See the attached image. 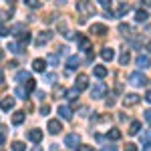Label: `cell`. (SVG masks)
Segmentation results:
<instances>
[{
	"label": "cell",
	"mask_w": 151,
	"mask_h": 151,
	"mask_svg": "<svg viewBox=\"0 0 151 151\" xmlns=\"http://www.w3.org/2000/svg\"><path fill=\"white\" fill-rule=\"evenodd\" d=\"M129 83L135 85V87H143V85H147V77L141 70H137V73H131L129 75Z\"/></svg>",
	"instance_id": "1"
},
{
	"label": "cell",
	"mask_w": 151,
	"mask_h": 151,
	"mask_svg": "<svg viewBox=\"0 0 151 151\" xmlns=\"http://www.w3.org/2000/svg\"><path fill=\"white\" fill-rule=\"evenodd\" d=\"M107 93V85L105 83H95V87L91 89V97L93 99H103Z\"/></svg>",
	"instance_id": "2"
},
{
	"label": "cell",
	"mask_w": 151,
	"mask_h": 151,
	"mask_svg": "<svg viewBox=\"0 0 151 151\" xmlns=\"http://www.w3.org/2000/svg\"><path fill=\"white\" fill-rule=\"evenodd\" d=\"M79 143H81V137H79L77 133H69V135H65V145H67V147L77 149V147H79Z\"/></svg>",
	"instance_id": "3"
},
{
	"label": "cell",
	"mask_w": 151,
	"mask_h": 151,
	"mask_svg": "<svg viewBox=\"0 0 151 151\" xmlns=\"http://www.w3.org/2000/svg\"><path fill=\"white\" fill-rule=\"evenodd\" d=\"M89 87V77L85 75V73H81V75H77V83H75V89L81 93V91H85Z\"/></svg>",
	"instance_id": "4"
},
{
	"label": "cell",
	"mask_w": 151,
	"mask_h": 151,
	"mask_svg": "<svg viewBox=\"0 0 151 151\" xmlns=\"http://www.w3.org/2000/svg\"><path fill=\"white\" fill-rule=\"evenodd\" d=\"M47 131L50 133V135H57V133H60V131H63L60 121H58V119H50V121L47 123Z\"/></svg>",
	"instance_id": "5"
},
{
	"label": "cell",
	"mask_w": 151,
	"mask_h": 151,
	"mask_svg": "<svg viewBox=\"0 0 151 151\" xmlns=\"http://www.w3.org/2000/svg\"><path fill=\"white\" fill-rule=\"evenodd\" d=\"M77 10L83 12V14L93 16V14H95V6H93V4H89V2H77Z\"/></svg>",
	"instance_id": "6"
},
{
	"label": "cell",
	"mask_w": 151,
	"mask_h": 151,
	"mask_svg": "<svg viewBox=\"0 0 151 151\" xmlns=\"http://www.w3.org/2000/svg\"><path fill=\"white\" fill-rule=\"evenodd\" d=\"M139 95H135V93H129L123 97V107H135V105L139 103Z\"/></svg>",
	"instance_id": "7"
},
{
	"label": "cell",
	"mask_w": 151,
	"mask_h": 151,
	"mask_svg": "<svg viewBox=\"0 0 151 151\" xmlns=\"http://www.w3.org/2000/svg\"><path fill=\"white\" fill-rule=\"evenodd\" d=\"M91 32L97 35V36H105L107 32H109V28H107L105 24H101V22H95V24H91Z\"/></svg>",
	"instance_id": "8"
},
{
	"label": "cell",
	"mask_w": 151,
	"mask_h": 151,
	"mask_svg": "<svg viewBox=\"0 0 151 151\" xmlns=\"http://www.w3.org/2000/svg\"><path fill=\"white\" fill-rule=\"evenodd\" d=\"M135 63H137V67H139V70H143V69H149V67H151V58L147 57V55H139Z\"/></svg>",
	"instance_id": "9"
},
{
	"label": "cell",
	"mask_w": 151,
	"mask_h": 151,
	"mask_svg": "<svg viewBox=\"0 0 151 151\" xmlns=\"http://www.w3.org/2000/svg\"><path fill=\"white\" fill-rule=\"evenodd\" d=\"M58 115L63 117L65 121H70L73 119V111H70V107H67V105H58Z\"/></svg>",
	"instance_id": "10"
},
{
	"label": "cell",
	"mask_w": 151,
	"mask_h": 151,
	"mask_svg": "<svg viewBox=\"0 0 151 151\" xmlns=\"http://www.w3.org/2000/svg\"><path fill=\"white\" fill-rule=\"evenodd\" d=\"M129 12V4H123V2H115V16H125Z\"/></svg>",
	"instance_id": "11"
},
{
	"label": "cell",
	"mask_w": 151,
	"mask_h": 151,
	"mask_svg": "<svg viewBox=\"0 0 151 151\" xmlns=\"http://www.w3.org/2000/svg\"><path fill=\"white\" fill-rule=\"evenodd\" d=\"M32 69H35L36 73H45V69H47V60H45V58H35V60H32Z\"/></svg>",
	"instance_id": "12"
},
{
	"label": "cell",
	"mask_w": 151,
	"mask_h": 151,
	"mask_svg": "<svg viewBox=\"0 0 151 151\" xmlns=\"http://www.w3.org/2000/svg\"><path fill=\"white\" fill-rule=\"evenodd\" d=\"M28 139L32 141V143H40V139H42V131H40V129H30V131H28Z\"/></svg>",
	"instance_id": "13"
},
{
	"label": "cell",
	"mask_w": 151,
	"mask_h": 151,
	"mask_svg": "<svg viewBox=\"0 0 151 151\" xmlns=\"http://www.w3.org/2000/svg\"><path fill=\"white\" fill-rule=\"evenodd\" d=\"M50 38H52V32H50V30H42V32L38 35V38H36V45L40 47V45H45V42H48Z\"/></svg>",
	"instance_id": "14"
},
{
	"label": "cell",
	"mask_w": 151,
	"mask_h": 151,
	"mask_svg": "<svg viewBox=\"0 0 151 151\" xmlns=\"http://www.w3.org/2000/svg\"><path fill=\"white\" fill-rule=\"evenodd\" d=\"M91 40L89 38H85V36H79V48L81 50H85V52H91Z\"/></svg>",
	"instance_id": "15"
},
{
	"label": "cell",
	"mask_w": 151,
	"mask_h": 151,
	"mask_svg": "<svg viewBox=\"0 0 151 151\" xmlns=\"http://www.w3.org/2000/svg\"><path fill=\"white\" fill-rule=\"evenodd\" d=\"M12 107H14V99H12V97H4V99L0 101V109H2V111H10Z\"/></svg>",
	"instance_id": "16"
},
{
	"label": "cell",
	"mask_w": 151,
	"mask_h": 151,
	"mask_svg": "<svg viewBox=\"0 0 151 151\" xmlns=\"http://www.w3.org/2000/svg\"><path fill=\"white\" fill-rule=\"evenodd\" d=\"M101 58H103V60H113V58H115V50H113V48H103V50H101Z\"/></svg>",
	"instance_id": "17"
},
{
	"label": "cell",
	"mask_w": 151,
	"mask_h": 151,
	"mask_svg": "<svg viewBox=\"0 0 151 151\" xmlns=\"http://www.w3.org/2000/svg\"><path fill=\"white\" fill-rule=\"evenodd\" d=\"M24 121V111H14L12 113V125H20Z\"/></svg>",
	"instance_id": "18"
},
{
	"label": "cell",
	"mask_w": 151,
	"mask_h": 151,
	"mask_svg": "<svg viewBox=\"0 0 151 151\" xmlns=\"http://www.w3.org/2000/svg\"><path fill=\"white\" fill-rule=\"evenodd\" d=\"M147 18H149V14H147L145 8H139V10L135 12V20H137V22H145Z\"/></svg>",
	"instance_id": "19"
},
{
	"label": "cell",
	"mask_w": 151,
	"mask_h": 151,
	"mask_svg": "<svg viewBox=\"0 0 151 151\" xmlns=\"http://www.w3.org/2000/svg\"><path fill=\"white\" fill-rule=\"evenodd\" d=\"M30 79H32V77H30L26 70H20V73H16V83H24V85H26V83L30 81Z\"/></svg>",
	"instance_id": "20"
},
{
	"label": "cell",
	"mask_w": 151,
	"mask_h": 151,
	"mask_svg": "<svg viewBox=\"0 0 151 151\" xmlns=\"http://www.w3.org/2000/svg\"><path fill=\"white\" fill-rule=\"evenodd\" d=\"M107 137L113 139V141H119V139H121V131H119L117 127H111L109 131H107Z\"/></svg>",
	"instance_id": "21"
},
{
	"label": "cell",
	"mask_w": 151,
	"mask_h": 151,
	"mask_svg": "<svg viewBox=\"0 0 151 151\" xmlns=\"http://www.w3.org/2000/svg\"><path fill=\"white\" fill-rule=\"evenodd\" d=\"M139 131H141V123L139 121H133L131 125H129V135H139Z\"/></svg>",
	"instance_id": "22"
},
{
	"label": "cell",
	"mask_w": 151,
	"mask_h": 151,
	"mask_svg": "<svg viewBox=\"0 0 151 151\" xmlns=\"http://www.w3.org/2000/svg\"><path fill=\"white\" fill-rule=\"evenodd\" d=\"M79 63H81V60H79V57H69V60H67V69H69V70H75L77 67H79Z\"/></svg>",
	"instance_id": "23"
},
{
	"label": "cell",
	"mask_w": 151,
	"mask_h": 151,
	"mask_svg": "<svg viewBox=\"0 0 151 151\" xmlns=\"http://www.w3.org/2000/svg\"><path fill=\"white\" fill-rule=\"evenodd\" d=\"M65 97H67V99H70V101L75 103V101L79 99V91H77L75 87H73V89H69V91H65Z\"/></svg>",
	"instance_id": "24"
},
{
	"label": "cell",
	"mask_w": 151,
	"mask_h": 151,
	"mask_svg": "<svg viewBox=\"0 0 151 151\" xmlns=\"http://www.w3.org/2000/svg\"><path fill=\"white\" fill-rule=\"evenodd\" d=\"M93 73H95V77H99V79L107 77V69H105V67H101V65H97V67L93 69Z\"/></svg>",
	"instance_id": "25"
},
{
	"label": "cell",
	"mask_w": 151,
	"mask_h": 151,
	"mask_svg": "<svg viewBox=\"0 0 151 151\" xmlns=\"http://www.w3.org/2000/svg\"><path fill=\"white\" fill-rule=\"evenodd\" d=\"M141 143L143 145H149L151 143V131L147 129V131H141Z\"/></svg>",
	"instance_id": "26"
},
{
	"label": "cell",
	"mask_w": 151,
	"mask_h": 151,
	"mask_svg": "<svg viewBox=\"0 0 151 151\" xmlns=\"http://www.w3.org/2000/svg\"><path fill=\"white\" fill-rule=\"evenodd\" d=\"M129 60H131V55H129V50H123V52H121V57H119V63L125 67Z\"/></svg>",
	"instance_id": "27"
},
{
	"label": "cell",
	"mask_w": 151,
	"mask_h": 151,
	"mask_svg": "<svg viewBox=\"0 0 151 151\" xmlns=\"http://www.w3.org/2000/svg\"><path fill=\"white\" fill-rule=\"evenodd\" d=\"M14 95H16L18 99H26V97H28V93H26V89H24V87H16Z\"/></svg>",
	"instance_id": "28"
},
{
	"label": "cell",
	"mask_w": 151,
	"mask_h": 151,
	"mask_svg": "<svg viewBox=\"0 0 151 151\" xmlns=\"http://www.w3.org/2000/svg\"><path fill=\"white\" fill-rule=\"evenodd\" d=\"M8 50H10V52H22L24 47L22 45H16V42H10V45H8Z\"/></svg>",
	"instance_id": "29"
},
{
	"label": "cell",
	"mask_w": 151,
	"mask_h": 151,
	"mask_svg": "<svg viewBox=\"0 0 151 151\" xmlns=\"http://www.w3.org/2000/svg\"><path fill=\"white\" fill-rule=\"evenodd\" d=\"M58 58H60V55H58V52H50L47 60L50 63V65H58Z\"/></svg>",
	"instance_id": "30"
},
{
	"label": "cell",
	"mask_w": 151,
	"mask_h": 151,
	"mask_svg": "<svg viewBox=\"0 0 151 151\" xmlns=\"http://www.w3.org/2000/svg\"><path fill=\"white\" fill-rule=\"evenodd\" d=\"M24 89H26V93H32V91L36 89V81H35V79H30V81L24 85Z\"/></svg>",
	"instance_id": "31"
},
{
	"label": "cell",
	"mask_w": 151,
	"mask_h": 151,
	"mask_svg": "<svg viewBox=\"0 0 151 151\" xmlns=\"http://www.w3.org/2000/svg\"><path fill=\"white\" fill-rule=\"evenodd\" d=\"M26 149V145H24L22 141H14L12 143V151H24Z\"/></svg>",
	"instance_id": "32"
},
{
	"label": "cell",
	"mask_w": 151,
	"mask_h": 151,
	"mask_svg": "<svg viewBox=\"0 0 151 151\" xmlns=\"http://www.w3.org/2000/svg\"><path fill=\"white\" fill-rule=\"evenodd\" d=\"M24 4H26L28 8H38V6H40V2H38V0H26Z\"/></svg>",
	"instance_id": "33"
},
{
	"label": "cell",
	"mask_w": 151,
	"mask_h": 151,
	"mask_svg": "<svg viewBox=\"0 0 151 151\" xmlns=\"http://www.w3.org/2000/svg\"><path fill=\"white\" fill-rule=\"evenodd\" d=\"M45 81L47 83H55L57 81V75H55V73H48V75H45Z\"/></svg>",
	"instance_id": "34"
},
{
	"label": "cell",
	"mask_w": 151,
	"mask_h": 151,
	"mask_svg": "<svg viewBox=\"0 0 151 151\" xmlns=\"http://www.w3.org/2000/svg\"><path fill=\"white\" fill-rule=\"evenodd\" d=\"M6 35H10V30H8V28H6L4 24L0 22V36H6Z\"/></svg>",
	"instance_id": "35"
},
{
	"label": "cell",
	"mask_w": 151,
	"mask_h": 151,
	"mask_svg": "<svg viewBox=\"0 0 151 151\" xmlns=\"http://www.w3.org/2000/svg\"><path fill=\"white\" fill-rule=\"evenodd\" d=\"M48 113H50V107H48V105L45 103L42 107H40V115H48Z\"/></svg>",
	"instance_id": "36"
},
{
	"label": "cell",
	"mask_w": 151,
	"mask_h": 151,
	"mask_svg": "<svg viewBox=\"0 0 151 151\" xmlns=\"http://www.w3.org/2000/svg\"><path fill=\"white\" fill-rule=\"evenodd\" d=\"M119 32H123V35H125V32H131V28H129L127 24H119Z\"/></svg>",
	"instance_id": "37"
},
{
	"label": "cell",
	"mask_w": 151,
	"mask_h": 151,
	"mask_svg": "<svg viewBox=\"0 0 151 151\" xmlns=\"http://www.w3.org/2000/svg\"><path fill=\"white\" fill-rule=\"evenodd\" d=\"M143 115H145V121H147V123H151V109H147Z\"/></svg>",
	"instance_id": "38"
},
{
	"label": "cell",
	"mask_w": 151,
	"mask_h": 151,
	"mask_svg": "<svg viewBox=\"0 0 151 151\" xmlns=\"http://www.w3.org/2000/svg\"><path fill=\"white\" fill-rule=\"evenodd\" d=\"M125 151H137V147H135L133 143H127V145H125Z\"/></svg>",
	"instance_id": "39"
},
{
	"label": "cell",
	"mask_w": 151,
	"mask_h": 151,
	"mask_svg": "<svg viewBox=\"0 0 151 151\" xmlns=\"http://www.w3.org/2000/svg\"><path fill=\"white\" fill-rule=\"evenodd\" d=\"M101 151H117V147H115V145H105Z\"/></svg>",
	"instance_id": "40"
},
{
	"label": "cell",
	"mask_w": 151,
	"mask_h": 151,
	"mask_svg": "<svg viewBox=\"0 0 151 151\" xmlns=\"http://www.w3.org/2000/svg\"><path fill=\"white\" fill-rule=\"evenodd\" d=\"M79 151H91V147H89V145H81V147H79Z\"/></svg>",
	"instance_id": "41"
},
{
	"label": "cell",
	"mask_w": 151,
	"mask_h": 151,
	"mask_svg": "<svg viewBox=\"0 0 151 151\" xmlns=\"http://www.w3.org/2000/svg\"><path fill=\"white\" fill-rule=\"evenodd\" d=\"M36 97H38V99H42V101H45V93H42V91H36Z\"/></svg>",
	"instance_id": "42"
},
{
	"label": "cell",
	"mask_w": 151,
	"mask_h": 151,
	"mask_svg": "<svg viewBox=\"0 0 151 151\" xmlns=\"http://www.w3.org/2000/svg\"><path fill=\"white\" fill-rule=\"evenodd\" d=\"M0 85H4V73H2V69H0Z\"/></svg>",
	"instance_id": "43"
},
{
	"label": "cell",
	"mask_w": 151,
	"mask_h": 151,
	"mask_svg": "<svg viewBox=\"0 0 151 151\" xmlns=\"http://www.w3.org/2000/svg\"><path fill=\"white\" fill-rule=\"evenodd\" d=\"M145 101H149V103H151V91H147V95H145Z\"/></svg>",
	"instance_id": "44"
},
{
	"label": "cell",
	"mask_w": 151,
	"mask_h": 151,
	"mask_svg": "<svg viewBox=\"0 0 151 151\" xmlns=\"http://www.w3.org/2000/svg\"><path fill=\"white\" fill-rule=\"evenodd\" d=\"M4 143V131H0V145Z\"/></svg>",
	"instance_id": "45"
},
{
	"label": "cell",
	"mask_w": 151,
	"mask_h": 151,
	"mask_svg": "<svg viewBox=\"0 0 151 151\" xmlns=\"http://www.w3.org/2000/svg\"><path fill=\"white\" fill-rule=\"evenodd\" d=\"M50 151H58V145H50Z\"/></svg>",
	"instance_id": "46"
},
{
	"label": "cell",
	"mask_w": 151,
	"mask_h": 151,
	"mask_svg": "<svg viewBox=\"0 0 151 151\" xmlns=\"http://www.w3.org/2000/svg\"><path fill=\"white\" fill-rule=\"evenodd\" d=\"M145 48H147V50H149V52H151V40H149V42H147V47H145Z\"/></svg>",
	"instance_id": "47"
},
{
	"label": "cell",
	"mask_w": 151,
	"mask_h": 151,
	"mask_svg": "<svg viewBox=\"0 0 151 151\" xmlns=\"http://www.w3.org/2000/svg\"><path fill=\"white\" fill-rule=\"evenodd\" d=\"M145 151H151V143H149V145H145Z\"/></svg>",
	"instance_id": "48"
},
{
	"label": "cell",
	"mask_w": 151,
	"mask_h": 151,
	"mask_svg": "<svg viewBox=\"0 0 151 151\" xmlns=\"http://www.w3.org/2000/svg\"><path fill=\"white\" fill-rule=\"evenodd\" d=\"M32 151H42V149H40V147H35V149H32Z\"/></svg>",
	"instance_id": "49"
},
{
	"label": "cell",
	"mask_w": 151,
	"mask_h": 151,
	"mask_svg": "<svg viewBox=\"0 0 151 151\" xmlns=\"http://www.w3.org/2000/svg\"><path fill=\"white\" fill-rule=\"evenodd\" d=\"M0 57H2V52H0Z\"/></svg>",
	"instance_id": "50"
}]
</instances>
